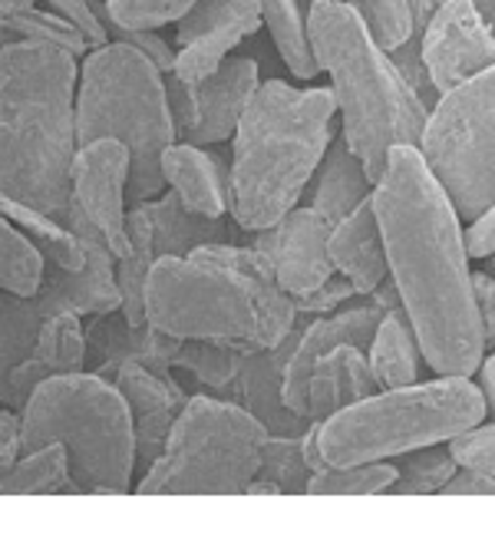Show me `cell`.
<instances>
[{
  "label": "cell",
  "instance_id": "277c9868",
  "mask_svg": "<svg viewBox=\"0 0 495 558\" xmlns=\"http://www.w3.org/2000/svg\"><path fill=\"white\" fill-rule=\"evenodd\" d=\"M311 47L330 76L343 140L374 185L397 146H420L433 106L343 0H311Z\"/></svg>",
  "mask_w": 495,
  "mask_h": 558
},
{
  "label": "cell",
  "instance_id": "d4e9b609",
  "mask_svg": "<svg viewBox=\"0 0 495 558\" xmlns=\"http://www.w3.org/2000/svg\"><path fill=\"white\" fill-rule=\"evenodd\" d=\"M370 371H374L381 390H400L420 384V361L423 348L407 311H390L377 330L374 344L366 351Z\"/></svg>",
  "mask_w": 495,
  "mask_h": 558
},
{
  "label": "cell",
  "instance_id": "f907efd6",
  "mask_svg": "<svg viewBox=\"0 0 495 558\" xmlns=\"http://www.w3.org/2000/svg\"><path fill=\"white\" fill-rule=\"evenodd\" d=\"M472 4L482 11V17L488 21V27H492V34H495V0H472Z\"/></svg>",
  "mask_w": 495,
  "mask_h": 558
},
{
  "label": "cell",
  "instance_id": "2e32d148",
  "mask_svg": "<svg viewBox=\"0 0 495 558\" xmlns=\"http://www.w3.org/2000/svg\"><path fill=\"white\" fill-rule=\"evenodd\" d=\"M89 361V344H86V327H83V314L80 311H60L53 314L40 333L34 351L11 371H4L0 377V397H4V407L11 410H24L31 393L60 374H76L83 371Z\"/></svg>",
  "mask_w": 495,
  "mask_h": 558
},
{
  "label": "cell",
  "instance_id": "603a6c76",
  "mask_svg": "<svg viewBox=\"0 0 495 558\" xmlns=\"http://www.w3.org/2000/svg\"><path fill=\"white\" fill-rule=\"evenodd\" d=\"M370 195H374V179H370L366 166L357 159V153L347 146L343 136L334 140L317 169L311 208H317L330 226H340V221Z\"/></svg>",
  "mask_w": 495,
  "mask_h": 558
},
{
  "label": "cell",
  "instance_id": "7402d4cb",
  "mask_svg": "<svg viewBox=\"0 0 495 558\" xmlns=\"http://www.w3.org/2000/svg\"><path fill=\"white\" fill-rule=\"evenodd\" d=\"M262 27H265V17H262V4H258V0H234V4L205 34H198L192 44L179 47L176 76L182 83H189V86L205 83L228 60V53L241 40L258 34Z\"/></svg>",
  "mask_w": 495,
  "mask_h": 558
},
{
  "label": "cell",
  "instance_id": "d6a6232c",
  "mask_svg": "<svg viewBox=\"0 0 495 558\" xmlns=\"http://www.w3.org/2000/svg\"><path fill=\"white\" fill-rule=\"evenodd\" d=\"M397 480V466L390 460L381 463H353V466H324L311 476V496H377L387 493Z\"/></svg>",
  "mask_w": 495,
  "mask_h": 558
},
{
  "label": "cell",
  "instance_id": "b9f144b4",
  "mask_svg": "<svg viewBox=\"0 0 495 558\" xmlns=\"http://www.w3.org/2000/svg\"><path fill=\"white\" fill-rule=\"evenodd\" d=\"M231 4H234V0H198V4H195V8L179 21V27H176L179 47H185V44H192L198 34H205Z\"/></svg>",
  "mask_w": 495,
  "mask_h": 558
},
{
  "label": "cell",
  "instance_id": "5bb4252c",
  "mask_svg": "<svg viewBox=\"0 0 495 558\" xmlns=\"http://www.w3.org/2000/svg\"><path fill=\"white\" fill-rule=\"evenodd\" d=\"M130 175H133V156L126 143L119 140H96L89 146H80L73 159V202L102 232L116 262L133 252V239L126 226Z\"/></svg>",
  "mask_w": 495,
  "mask_h": 558
},
{
  "label": "cell",
  "instance_id": "44dd1931",
  "mask_svg": "<svg viewBox=\"0 0 495 558\" xmlns=\"http://www.w3.org/2000/svg\"><path fill=\"white\" fill-rule=\"evenodd\" d=\"M374 393H381V384L374 371H370L366 354L360 348L343 344L317 361L311 384H307V416L324 423L343 407L360 403Z\"/></svg>",
  "mask_w": 495,
  "mask_h": 558
},
{
  "label": "cell",
  "instance_id": "ac0fdd59",
  "mask_svg": "<svg viewBox=\"0 0 495 558\" xmlns=\"http://www.w3.org/2000/svg\"><path fill=\"white\" fill-rule=\"evenodd\" d=\"M112 380L122 390V397L130 400L136 420V457H140V470L146 473L162 457L169 433L189 397L176 380H166L143 364H122Z\"/></svg>",
  "mask_w": 495,
  "mask_h": 558
},
{
  "label": "cell",
  "instance_id": "f35d334b",
  "mask_svg": "<svg viewBox=\"0 0 495 558\" xmlns=\"http://www.w3.org/2000/svg\"><path fill=\"white\" fill-rule=\"evenodd\" d=\"M50 11H57L60 17H67L89 44V50H99L109 44V24H102L96 0H47Z\"/></svg>",
  "mask_w": 495,
  "mask_h": 558
},
{
  "label": "cell",
  "instance_id": "e575fe53",
  "mask_svg": "<svg viewBox=\"0 0 495 558\" xmlns=\"http://www.w3.org/2000/svg\"><path fill=\"white\" fill-rule=\"evenodd\" d=\"M343 4L360 14L366 31L387 53L400 50L413 37V0H343Z\"/></svg>",
  "mask_w": 495,
  "mask_h": 558
},
{
  "label": "cell",
  "instance_id": "836d02e7",
  "mask_svg": "<svg viewBox=\"0 0 495 558\" xmlns=\"http://www.w3.org/2000/svg\"><path fill=\"white\" fill-rule=\"evenodd\" d=\"M301 436H304V433H301ZM301 436L271 433L268 442H265V453H262V470H258V476L278 483V489L288 493V496L307 493V489H311V476H314V470H311L307 460H304V442H301Z\"/></svg>",
  "mask_w": 495,
  "mask_h": 558
},
{
  "label": "cell",
  "instance_id": "ab89813d",
  "mask_svg": "<svg viewBox=\"0 0 495 558\" xmlns=\"http://www.w3.org/2000/svg\"><path fill=\"white\" fill-rule=\"evenodd\" d=\"M353 294H357V288L340 275V278H330L327 284H321L317 291L298 298V311L307 314V317H324V314L340 311V304H347Z\"/></svg>",
  "mask_w": 495,
  "mask_h": 558
},
{
  "label": "cell",
  "instance_id": "ffe728a7",
  "mask_svg": "<svg viewBox=\"0 0 495 558\" xmlns=\"http://www.w3.org/2000/svg\"><path fill=\"white\" fill-rule=\"evenodd\" d=\"M162 172L185 208L205 218H221L225 211H231V166L225 169L221 156H208L205 146H169V153L162 156Z\"/></svg>",
  "mask_w": 495,
  "mask_h": 558
},
{
  "label": "cell",
  "instance_id": "9c48e42d",
  "mask_svg": "<svg viewBox=\"0 0 495 558\" xmlns=\"http://www.w3.org/2000/svg\"><path fill=\"white\" fill-rule=\"evenodd\" d=\"M271 429L244 403L195 393L162 457L143 473V496H241L258 480Z\"/></svg>",
  "mask_w": 495,
  "mask_h": 558
},
{
  "label": "cell",
  "instance_id": "1f68e13d",
  "mask_svg": "<svg viewBox=\"0 0 495 558\" xmlns=\"http://www.w3.org/2000/svg\"><path fill=\"white\" fill-rule=\"evenodd\" d=\"M456 470H459V463L449 450V442L423 446V450L400 457L397 480L390 483L387 493H394V496H433V493L446 489V483L456 476Z\"/></svg>",
  "mask_w": 495,
  "mask_h": 558
},
{
  "label": "cell",
  "instance_id": "681fc988",
  "mask_svg": "<svg viewBox=\"0 0 495 558\" xmlns=\"http://www.w3.org/2000/svg\"><path fill=\"white\" fill-rule=\"evenodd\" d=\"M281 489H278V483H271V480H255L252 486H247V496H278Z\"/></svg>",
  "mask_w": 495,
  "mask_h": 558
},
{
  "label": "cell",
  "instance_id": "7bdbcfd3",
  "mask_svg": "<svg viewBox=\"0 0 495 558\" xmlns=\"http://www.w3.org/2000/svg\"><path fill=\"white\" fill-rule=\"evenodd\" d=\"M24 457V420L21 410H0V470H14Z\"/></svg>",
  "mask_w": 495,
  "mask_h": 558
},
{
  "label": "cell",
  "instance_id": "cb8c5ba5",
  "mask_svg": "<svg viewBox=\"0 0 495 558\" xmlns=\"http://www.w3.org/2000/svg\"><path fill=\"white\" fill-rule=\"evenodd\" d=\"M146 208L153 218V235H156L159 258L162 255L189 258L192 252L228 239L225 218H205V215L185 208L176 192H162L159 198L146 202Z\"/></svg>",
  "mask_w": 495,
  "mask_h": 558
},
{
  "label": "cell",
  "instance_id": "816d5d0a",
  "mask_svg": "<svg viewBox=\"0 0 495 558\" xmlns=\"http://www.w3.org/2000/svg\"><path fill=\"white\" fill-rule=\"evenodd\" d=\"M492 275H495V255H492Z\"/></svg>",
  "mask_w": 495,
  "mask_h": 558
},
{
  "label": "cell",
  "instance_id": "7c38bea8",
  "mask_svg": "<svg viewBox=\"0 0 495 558\" xmlns=\"http://www.w3.org/2000/svg\"><path fill=\"white\" fill-rule=\"evenodd\" d=\"M166 86L179 140L192 146H218L234 136L262 80L252 57H228L205 83L189 86L176 73H169Z\"/></svg>",
  "mask_w": 495,
  "mask_h": 558
},
{
  "label": "cell",
  "instance_id": "4316f807",
  "mask_svg": "<svg viewBox=\"0 0 495 558\" xmlns=\"http://www.w3.org/2000/svg\"><path fill=\"white\" fill-rule=\"evenodd\" d=\"M0 208L14 221L17 229H24L31 235V242L47 255L50 265L67 268V271H83L86 268V245L83 239L67 226L63 218L47 215L34 205H24L17 198H0Z\"/></svg>",
  "mask_w": 495,
  "mask_h": 558
},
{
  "label": "cell",
  "instance_id": "d590c367",
  "mask_svg": "<svg viewBox=\"0 0 495 558\" xmlns=\"http://www.w3.org/2000/svg\"><path fill=\"white\" fill-rule=\"evenodd\" d=\"M198 0H102L106 24L122 31H159L179 24Z\"/></svg>",
  "mask_w": 495,
  "mask_h": 558
},
{
  "label": "cell",
  "instance_id": "4fadbf2b",
  "mask_svg": "<svg viewBox=\"0 0 495 558\" xmlns=\"http://www.w3.org/2000/svg\"><path fill=\"white\" fill-rule=\"evenodd\" d=\"M420 57L433 93L446 96L466 80L495 66V34L472 0H439L423 31Z\"/></svg>",
  "mask_w": 495,
  "mask_h": 558
},
{
  "label": "cell",
  "instance_id": "4dcf8cb0",
  "mask_svg": "<svg viewBox=\"0 0 495 558\" xmlns=\"http://www.w3.org/2000/svg\"><path fill=\"white\" fill-rule=\"evenodd\" d=\"M244 351L221 341H185L176 354V367L189 371L202 387L215 390V397H234L238 377L244 367Z\"/></svg>",
  "mask_w": 495,
  "mask_h": 558
},
{
  "label": "cell",
  "instance_id": "8992f818",
  "mask_svg": "<svg viewBox=\"0 0 495 558\" xmlns=\"http://www.w3.org/2000/svg\"><path fill=\"white\" fill-rule=\"evenodd\" d=\"M76 140L126 143L133 156L130 198L153 202L162 195V156L179 143L162 70L133 44H106L86 53L76 89Z\"/></svg>",
  "mask_w": 495,
  "mask_h": 558
},
{
  "label": "cell",
  "instance_id": "83f0119b",
  "mask_svg": "<svg viewBox=\"0 0 495 558\" xmlns=\"http://www.w3.org/2000/svg\"><path fill=\"white\" fill-rule=\"evenodd\" d=\"M4 496H60V493H83L70 473V453L63 442H47L34 453H24L14 470L0 480Z\"/></svg>",
  "mask_w": 495,
  "mask_h": 558
},
{
  "label": "cell",
  "instance_id": "60d3db41",
  "mask_svg": "<svg viewBox=\"0 0 495 558\" xmlns=\"http://www.w3.org/2000/svg\"><path fill=\"white\" fill-rule=\"evenodd\" d=\"M112 34H116V40H122V44H133L140 53H146L166 76L169 73H176V50L166 44V37H159V31H122V27H109Z\"/></svg>",
  "mask_w": 495,
  "mask_h": 558
},
{
  "label": "cell",
  "instance_id": "7a4b0ae2",
  "mask_svg": "<svg viewBox=\"0 0 495 558\" xmlns=\"http://www.w3.org/2000/svg\"><path fill=\"white\" fill-rule=\"evenodd\" d=\"M146 320L179 341H221L255 354L285 344L301 311L265 252L215 242L189 258H156L146 284Z\"/></svg>",
  "mask_w": 495,
  "mask_h": 558
},
{
  "label": "cell",
  "instance_id": "f546056e",
  "mask_svg": "<svg viewBox=\"0 0 495 558\" xmlns=\"http://www.w3.org/2000/svg\"><path fill=\"white\" fill-rule=\"evenodd\" d=\"M47 268H50L47 255L31 242L24 229H17L8 218L0 226V281H4V291L17 298L40 294L47 281Z\"/></svg>",
  "mask_w": 495,
  "mask_h": 558
},
{
  "label": "cell",
  "instance_id": "d6986e66",
  "mask_svg": "<svg viewBox=\"0 0 495 558\" xmlns=\"http://www.w3.org/2000/svg\"><path fill=\"white\" fill-rule=\"evenodd\" d=\"M330 262L337 275H343L357 288V294H374L390 278V262H387V245L374 208V195L360 202L340 226H334Z\"/></svg>",
  "mask_w": 495,
  "mask_h": 558
},
{
  "label": "cell",
  "instance_id": "3957f363",
  "mask_svg": "<svg viewBox=\"0 0 495 558\" xmlns=\"http://www.w3.org/2000/svg\"><path fill=\"white\" fill-rule=\"evenodd\" d=\"M76 57L37 44L4 40L0 50V185L8 198L63 215L73 202Z\"/></svg>",
  "mask_w": 495,
  "mask_h": 558
},
{
  "label": "cell",
  "instance_id": "52a82bcc",
  "mask_svg": "<svg viewBox=\"0 0 495 558\" xmlns=\"http://www.w3.org/2000/svg\"><path fill=\"white\" fill-rule=\"evenodd\" d=\"M21 420L24 453L47 442H63L70 473L83 493L122 496L133 489V473L140 466L136 420L116 380L96 371L50 377L31 393Z\"/></svg>",
  "mask_w": 495,
  "mask_h": 558
},
{
  "label": "cell",
  "instance_id": "c3c4849f",
  "mask_svg": "<svg viewBox=\"0 0 495 558\" xmlns=\"http://www.w3.org/2000/svg\"><path fill=\"white\" fill-rule=\"evenodd\" d=\"M27 11H34V0H0V14L4 17H17Z\"/></svg>",
  "mask_w": 495,
  "mask_h": 558
},
{
  "label": "cell",
  "instance_id": "ee69618b",
  "mask_svg": "<svg viewBox=\"0 0 495 558\" xmlns=\"http://www.w3.org/2000/svg\"><path fill=\"white\" fill-rule=\"evenodd\" d=\"M462 235H466V252L472 262L492 258L495 255V205H488L479 218H472Z\"/></svg>",
  "mask_w": 495,
  "mask_h": 558
},
{
  "label": "cell",
  "instance_id": "bcb514c9",
  "mask_svg": "<svg viewBox=\"0 0 495 558\" xmlns=\"http://www.w3.org/2000/svg\"><path fill=\"white\" fill-rule=\"evenodd\" d=\"M443 496H495V476L472 466H459L456 476L446 483Z\"/></svg>",
  "mask_w": 495,
  "mask_h": 558
},
{
  "label": "cell",
  "instance_id": "30bf717a",
  "mask_svg": "<svg viewBox=\"0 0 495 558\" xmlns=\"http://www.w3.org/2000/svg\"><path fill=\"white\" fill-rule=\"evenodd\" d=\"M420 153L459 218L472 221L495 205V66L439 96Z\"/></svg>",
  "mask_w": 495,
  "mask_h": 558
},
{
  "label": "cell",
  "instance_id": "f1b7e54d",
  "mask_svg": "<svg viewBox=\"0 0 495 558\" xmlns=\"http://www.w3.org/2000/svg\"><path fill=\"white\" fill-rule=\"evenodd\" d=\"M258 4L285 66L294 73V80H314L321 73V63L314 57L307 17L301 14L298 0H258Z\"/></svg>",
  "mask_w": 495,
  "mask_h": 558
},
{
  "label": "cell",
  "instance_id": "484cf974",
  "mask_svg": "<svg viewBox=\"0 0 495 558\" xmlns=\"http://www.w3.org/2000/svg\"><path fill=\"white\" fill-rule=\"evenodd\" d=\"M130 239H133V252L126 258L116 262V281L122 291V314H126L130 324H146V284H149V271L159 258L156 252V235H153V218L146 202H136L130 208Z\"/></svg>",
  "mask_w": 495,
  "mask_h": 558
},
{
  "label": "cell",
  "instance_id": "9a60e30c",
  "mask_svg": "<svg viewBox=\"0 0 495 558\" xmlns=\"http://www.w3.org/2000/svg\"><path fill=\"white\" fill-rule=\"evenodd\" d=\"M330 232L334 226L317 208H291L278 226L255 232L252 245L271 258L281 288L304 298L337 275L330 262Z\"/></svg>",
  "mask_w": 495,
  "mask_h": 558
},
{
  "label": "cell",
  "instance_id": "e0dca14e",
  "mask_svg": "<svg viewBox=\"0 0 495 558\" xmlns=\"http://www.w3.org/2000/svg\"><path fill=\"white\" fill-rule=\"evenodd\" d=\"M86 344H89V361L96 374L116 377L122 364H143L153 374L172 380L169 367H176V354L185 341L172 338V333L146 324H130L122 311L112 314H96L86 324Z\"/></svg>",
  "mask_w": 495,
  "mask_h": 558
},
{
  "label": "cell",
  "instance_id": "ba28073f",
  "mask_svg": "<svg viewBox=\"0 0 495 558\" xmlns=\"http://www.w3.org/2000/svg\"><path fill=\"white\" fill-rule=\"evenodd\" d=\"M485 416V397L472 377H436L343 407L321 423L317 442L330 466L381 463L452 442Z\"/></svg>",
  "mask_w": 495,
  "mask_h": 558
},
{
  "label": "cell",
  "instance_id": "74e56055",
  "mask_svg": "<svg viewBox=\"0 0 495 558\" xmlns=\"http://www.w3.org/2000/svg\"><path fill=\"white\" fill-rule=\"evenodd\" d=\"M449 450L459 466H472V470L495 476V420H488V423L482 420L479 426L466 429L462 436H456L449 442Z\"/></svg>",
  "mask_w": 495,
  "mask_h": 558
},
{
  "label": "cell",
  "instance_id": "5b68a950",
  "mask_svg": "<svg viewBox=\"0 0 495 558\" xmlns=\"http://www.w3.org/2000/svg\"><path fill=\"white\" fill-rule=\"evenodd\" d=\"M337 99L330 86L294 89L281 80L258 86L231 136V218L262 232L298 208L334 143Z\"/></svg>",
  "mask_w": 495,
  "mask_h": 558
},
{
  "label": "cell",
  "instance_id": "f6af8a7d",
  "mask_svg": "<svg viewBox=\"0 0 495 558\" xmlns=\"http://www.w3.org/2000/svg\"><path fill=\"white\" fill-rule=\"evenodd\" d=\"M472 291H475V307L482 317L485 348H495V275L472 271Z\"/></svg>",
  "mask_w": 495,
  "mask_h": 558
},
{
  "label": "cell",
  "instance_id": "8d00e7d4",
  "mask_svg": "<svg viewBox=\"0 0 495 558\" xmlns=\"http://www.w3.org/2000/svg\"><path fill=\"white\" fill-rule=\"evenodd\" d=\"M4 34L8 40H37V44H50V47H60L73 57L80 53H89V44L86 37L67 21L60 17L57 11H27V14H17V17H4Z\"/></svg>",
  "mask_w": 495,
  "mask_h": 558
},
{
  "label": "cell",
  "instance_id": "7dc6e473",
  "mask_svg": "<svg viewBox=\"0 0 495 558\" xmlns=\"http://www.w3.org/2000/svg\"><path fill=\"white\" fill-rule=\"evenodd\" d=\"M479 390L485 397V410L495 420V354H488L479 367Z\"/></svg>",
  "mask_w": 495,
  "mask_h": 558
},
{
  "label": "cell",
  "instance_id": "8fae6325",
  "mask_svg": "<svg viewBox=\"0 0 495 558\" xmlns=\"http://www.w3.org/2000/svg\"><path fill=\"white\" fill-rule=\"evenodd\" d=\"M86 245V268L67 271L50 265L40 294L17 298L4 294V320H0V371L17 367L37 344L40 327L60 311H80L83 317L122 311V291L116 281V255L86 211L70 202L60 215Z\"/></svg>",
  "mask_w": 495,
  "mask_h": 558
},
{
  "label": "cell",
  "instance_id": "6da1fadb",
  "mask_svg": "<svg viewBox=\"0 0 495 558\" xmlns=\"http://www.w3.org/2000/svg\"><path fill=\"white\" fill-rule=\"evenodd\" d=\"M390 278L436 377H472L485 361L459 211L420 146H397L374 185Z\"/></svg>",
  "mask_w": 495,
  "mask_h": 558
}]
</instances>
